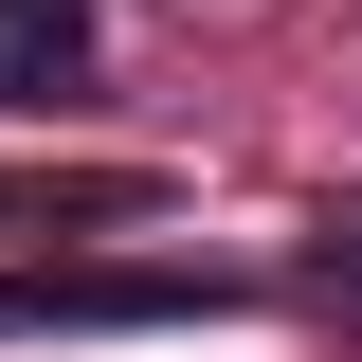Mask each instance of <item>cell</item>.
Segmentation results:
<instances>
[{
	"mask_svg": "<svg viewBox=\"0 0 362 362\" xmlns=\"http://www.w3.org/2000/svg\"><path fill=\"white\" fill-rule=\"evenodd\" d=\"M0 218H145V181H127V163H90V181H0Z\"/></svg>",
	"mask_w": 362,
	"mask_h": 362,
	"instance_id": "cell-3",
	"label": "cell"
},
{
	"mask_svg": "<svg viewBox=\"0 0 362 362\" xmlns=\"http://www.w3.org/2000/svg\"><path fill=\"white\" fill-rule=\"evenodd\" d=\"M218 308H254L235 272H0V344H18V326L109 344V326H218Z\"/></svg>",
	"mask_w": 362,
	"mask_h": 362,
	"instance_id": "cell-1",
	"label": "cell"
},
{
	"mask_svg": "<svg viewBox=\"0 0 362 362\" xmlns=\"http://www.w3.org/2000/svg\"><path fill=\"white\" fill-rule=\"evenodd\" d=\"M109 37V0H0V109H54Z\"/></svg>",
	"mask_w": 362,
	"mask_h": 362,
	"instance_id": "cell-2",
	"label": "cell"
}]
</instances>
